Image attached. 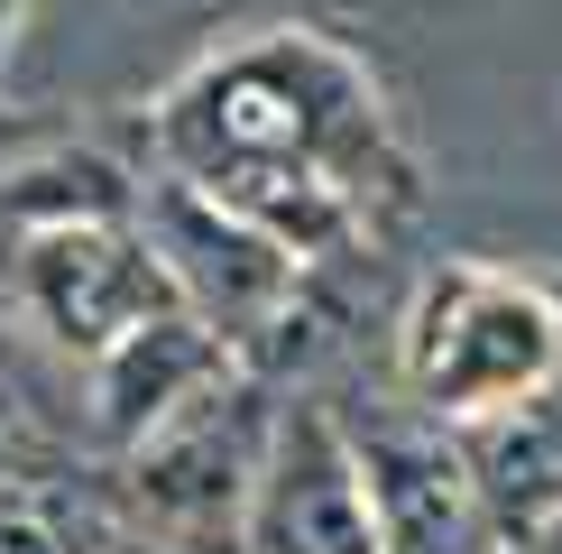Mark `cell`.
Wrapping results in <instances>:
<instances>
[{
	"mask_svg": "<svg viewBox=\"0 0 562 554\" xmlns=\"http://www.w3.org/2000/svg\"><path fill=\"white\" fill-rule=\"evenodd\" d=\"M157 167L184 185L222 176H333L369 203L379 241L415 213V157L387 121V92L323 29H259L203 56L157 102Z\"/></svg>",
	"mask_w": 562,
	"mask_h": 554,
	"instance_id": "1",
	"label": "cell"
},
{
	"mask_svg": "<svg viewBox=\"0 0 562 554\" xmlns=\"http://www.w3.org/2000/svg\"><path fill=\"white\" fill-rule=\"evenodd\" d=\"M562 379V296L517 268L452 259L396 314V398L442 425H480Z\"/></svg>",
	"mask_w": 562,
	"mask_h": 554,
	"instance_id": "2",
	"label": "cell"
},
{
	"mask_svg": "<svg viewBox=\"0 0 562 554\" xmlns=\"http://www.w3.org/2000/svg\"><path fill=\"white\" fill-rule=\"evenodd\" d=\"M277 416H286V388L249 379V369L222 379L213 398H194L176 425H157L138 453L111 462V518L184 554H249V508L268 480Z\"/></svg>",
	"mask_w": 562,
	"mask_h": 554,
	"instance_id": "3",
	"label": "cell"
},
{
	"mask_svg": "<svg viewBox=\"0 0 562 554\" xmlns=\"http://www.w3.org/2000/svg\"><path fill=\"white\" fill-rule=\"evenodd\" d=\"M0 277H10V306L75 361H102L130 333H148L157 314H184V296H176L167 259L148 250L138 213L130 222L19 231V241H0Z\"/></svg>",
	"mask_w": 562,
	"mask_h": 554,
	"instance_id": "4",
	"label": "cell"
},
{
	"mask_svg": "<svg viewBox=\"0 0 562 554\" xmlns=\"http://www.w3.org/2000/svg\"><path fill=\"white\" fill-rule=\"evenodd\" d=\"M341 425H350V453H360L369 518H379L387 554H498L480 480L442 416H425L415 398L387 388L379 407H341Z\"/></svg>",
	"mask_w": 562,
	"mask_h": 554,
	"instance_id": "5",
	"label": "cell"
},
{
	"mask_svg": "<svg viewBox=\"0 0 562 554\" xmlns=\"http://www.w3.org/2000/svg\"><path fill=\"white\" fill-rule=\"evenodd\" d=\"M138 231H148V250L167 259L184 314H203L240 361H249V342L277 323V306H286L295 277H304L268 231H249L240 213H222L203 185H184L167 167L138 185Z\"/></svg>",
	"mask_w": 562,
	"mask_h": 554,
	"instance_id": "6",
	"label": "cell"
},
{
	"mask_svg": "<svg viewBox=\"0 0 562 554\" xmlns=\"http://www.w3.org/2000/svg\"><path fill=\"white\" fill-rule=\"evenodd\" d=\"M249 554H387L379 518H369V480H360L341 407L286 398L277 444H268L259 508H249Z\"/></svg>",
	"mask_w": 562,
	"mask_h": 554,
	"instance_id": "7",
	"label": "cell"
},
{
	"mask_svg": "<svg viewBox=\"0 0 562 554\" xmlns=\"http://www.w3.org/2000/svg\"><path fill=\"white\" fill-rule=\"evenodd\" d=\"M222 379H240V352L213 333L203 314H157L148 333H130L121 352L92 361V434L121 462L138 453L157 425H176L194 398H213Z\"/></svg>",
	"mask_w": 562,
	"mask_h": 554,
	"instance_id": "8",
	"label": "cell"
},
{
	"mask_svg": "<svg viewBox=\"0 0 562 554\" xmlns=\"http://www.w3.org/2000/svg\"><path fill=\"white\" fill-rule=\"evenodd\" d=\"M452 434H461V462L480 480L498 554H544L562 536V379L535 388L526 407H498V416L452 425Z\"/></svg>",
	"mask_w": 562,
	"mask_h": 554,
	"instance_id": "9",
	"label": "cell"
},
{
	"mask_svg": "<svg viewBox=\"0 0 562 554\" xmlns=\"http://www.w3.org/2000/svg\"><path fill=\"white\" fill-rule=\"evenodd\" d=\"M138 185L111 148L92 138H29V148L0 157V241L19 231H65V222H130Z\"/></svg>",
	"mask_w": 562,
	"mask_h": 554,
	"instance_id": "10",
	"label": "cell"
},
{
	"mask_svg": "<svg viewBox=\"0 0 562 554\" xmlns=\"http://www.w3.org/2000/svg\"><path fill=\"white\" fill-rule=\"evenodd\" d=\"M111 536H121V518L56 490V480H10L0 490V554H102Z\"/></svg>",
	"mask_w": 562,
	"mask_h": 554,
	"instance_id": "11",
	"label": "cell"
},
{
	"mask_svg": "<svg viewBox=\"0 0 562 554\" xmlns=\"http://www.w3.org/2000/svg\"><path fill=\"white\" fill-rule=\"evenodd\" d=\"M102 554H184V545H157V536H130V527H121V536H111Z\"/></svg>",
	"mask_w": 562,
	"mask_h": 554,
	"instance_id": "12",
	"label": "cell"
},
{
	"mask_svg": "<svg viewBox=\"0 0 562 554\" xmlns=\"http://www.w3.org/2000/svg\"><path fill=\"white\" fill-rule=\"evenodd\" d=\"M29 19V0H0V56H10V29Z\"/></svg>",
	"mask_w": 562,
	"mask_h": 554,
	"instance_id": "13",
	"label": "cell"
},
{
	"mask_svg": "<svg viewBox=\"0 0 562 554\" xmlns=\"http://www.w3.org/2000/svg\"><path fill=\"white\" fill-rule=\"evenodd\" d=\"M10 480H29V472H19V444L0 434V490H10Z\"/></svg>",
	"mask_w": 562,
	"mask_h": 554,
	"instance_id": "14",
	"label": "cell"
}]
</instances>
